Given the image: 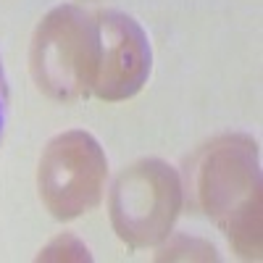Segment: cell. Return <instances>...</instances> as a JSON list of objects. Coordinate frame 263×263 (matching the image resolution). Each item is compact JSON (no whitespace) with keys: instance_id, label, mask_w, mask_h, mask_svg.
<instances>
[{"instance_id":"1","label":"cell","mask_w":263,"mask_h":263,"mask_svg":"<svg viewBox=\"0 0 263 263\" xmlns=\"http://www.w3.org/2000/svg\"><path fill=\"white\" fill-rule=\"evenodd\" d=\"M187 190L239 258H260V163L248 135H218L187 161Z\"/></svg>"},{"instance_id":"2","label":"cell","mask_w":263,"mask_h":263,"mask_svg":"<svg viewBox=\"0 0 263 263\" xmlns=\"http://www.w3.org/2000/svg\"><path fill=\"white\" fill-rule=\"evenodd\" d=\"M100 58V34L92 11L74 3L42 16L29 48V71L42 95L74 103L92 95Z\"/></svg>"},{"instance_id":"3","label":"cell","mask_w":263,"mask_h":263,"mask_svg":"<svg viewBox=\"0 0 263 263\" xmlns=\"http://www.w3.org/2000/svg\"><path fill=\"white\" fill-rule=\"evenodd\" d=\"M184 205L179 171L161 158H140L114 179L108 195L114 232L129 248L161 245Z\"/></svg>"},{"instance_id":"4","label":"cell","mask_w":263,"mask_h":263,"mask_svg":"<svg viewBox=\"0 0 263 263\" xmlns=\"http://www.w3.org/2000/svg\"><path fill=\"white\" fill-rule=\"evenodd\" d=\"M108 179V158L100 142L84 129L53 137L40 156V200L58 221H71L100 205Z\"/></svg>"},{"instance_id":"5","label":"cell","mask_w":263,"mask_h":263,"mask_svg":"<svg viewBox=\"0 0 263 263\" xmlns=\"http://www.w3.org/2000/svg\"><path fill=\"white\" fill-rule=\"evenodd\" d=\"M100 34V58L92 95L105 103L135 98L153 69V48L145 29L124 11H95Z\"/></svg>"},{"instance_id":"6","label":"cell","mask_w":263,"mask_h":263,"mask_svg":"<svg viewBox=\"0 0 263 263\" xmlns=\"http://www.w3.org/2000/svg\"><path fill=\"white\" fill-rule=\"evenodd\" d=\"M8 124V79H6V69H3V58H0V140Z\"/></svg>"}]
</instances>
